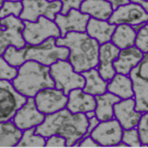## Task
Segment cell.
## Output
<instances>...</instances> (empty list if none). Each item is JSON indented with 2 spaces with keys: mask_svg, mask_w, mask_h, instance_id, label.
<instances>
[{
  "mask_svg": "<svg viewBox=\"0 0 148 148\" xmlns=\"http://www.w3.org/2000/svg\"><path fill=\"white\" fill-rule=\"evenodd\" d=\"M137 128L142 147H148V111L143 112Z\"/></svg>",
  "mask_w": 148,
  "mask_h": 148,
  "instance_id": "obj_33",
  "label": "cell"
},
{
  "mask_svg": "<svg viewBox=\"0 0 148 148\" xmlns=\"http://www.w3.org/2000/svg\"><path fill=\"white\" fill-rule=\"evenodd\" d=\"M18 74V68L13 66L0 56V80L12 82Z\"/></svg>",
  "mask_w": 148,
  "mask_h": 148,
  "instance_id": "obj_30",
  "label": "cell"
},
{
  "mask_svg": "<svg viewBox=\"0 0 148 148\" xmlns=\"http://www.w3.org/2000/svg\"><path fill=\"white\" fill-rule=\"evenodd\" d=\"M144 53L135 45L120 49L119 56L113 63L117 73L129 75L132 70L142 61Z\"/></svg>",
  "mask_w": 148,
  "mask_h": 148,
  "instance_id": "obj_18",
  "label": "cell"
},
{
  "mask_svg": "<svg viewBox=\"0 0 148 148\" xmlns=\"http://www.w3.org/2000/svg\"><path fill=\"white\" fill-rule=\"evenodd\" d=\"M3 56L10 65L16 68H18L25 62L23 49H17L13 46H9L6 49Z\"/></svg>",
  "mask_w": 148,
  "mask_h": 148,
  "instance_id": "obj_28",
  "label": "cell"
},
{
  "mask_svg": "<svg viewBox=\"0 0 148 148\" xmlns=\"http://www.w3.org/2000/svg\"><path fill=\"white\" fill-rule=\"evenodd\" d=\"M87 127L85 114L73 113L65 108L46 115L44 122L36 128V132L45 138L60 136L66 139V147H73L86 135Z\"/></svg>",
  "mask_w": 148,
  "mask_h": 148,
  "instance_id": "obj_1",
  "label": "cell"
},
{
  "mask_svg": "<svg viewBox=\"0 0 148 148\" xmlns=\"http://www.w3.org/2000/svg\"><path fill=\"white\" fill-rule=\"evenodd\" d=\"M122 141L128 147H142L137 127L123 129Z\"/></svg>",
  "mask_w": 148,
  "mask_h": 148,
  "instance_id": "obj_31",
  "label": "cell"
},
{
  "mask_svg": "<svg viewBox=\"0 0 148 148\" xmlns=\"http://www.w3.org/2000/svg\"><path fill=\"white\" fill-rule=\"evenodd\" d=\"M111 3L106 0H84L80 11L90 18L101 21H108L113 12Z\"/></svg>",
  "mask_w": 148,
  "mask_h": 148,
  "instance_id": "obj_21",
  "label": "cell"
},
{
  "mask_svg": "<svg viewBox=\"0 0 148 148\" xmlns=\"http://www.w3.org/2000/svg\"><path fill=\"white\" fill-rule=\"evenodd\" d=\"M62 3V10L60 13L65 15L70 10H80L82 2L84 0H60Z\"/></svg>",
  "mask_w": 148,
  "mask_h": 148,
  "instance_id": "obj_34",
  "label": "cell"
},
{
  "mask_svg": "<svg viewBox=\"0 0 148 148\" xmlns=\"http://www.w3.org/2000/svg\"><path fill=\"white\" fill-rule=\"evenodd\" d=\"M27 99V97L15 89L12 82L0 80V122L11 121Z\"/></svg>",
  "mask_w": 148,
  "mask_h": 148,
  "instance_id": "obj_7",
  "label": "cell"
},
{
  "mask_svg": "<svg viewBox=\"0 0 148 148\" xmlns=\"http://www.w3.org/2000/svg\"><path fill=\"white\" fill-rule=\"evenodd\" d=\"M8 1H22V0H8Z\"/></svg>",
  "mask_w": 148,
  "mask_h": 148,
  "instance_id": "obj_43",
  "label": "cell"
},
{
  "mask_svg": "<svg viewBox=\"0 0 148 148\" xmlns=\"http://www.w3.org/2000/svg\"><path fill=\"white\" fill-rule=\"evenodd\" d=\"M116 27V25L110 23L108 21L90 18L87 23L86 32L101 45L111 41Z\"/></svg>",
  "mask_w": 148,
  "mask_h": 148,
  "instance_id": "obj_20",
  "label": "cell"
},
{
  "mask_svg": "<svg viewBox=\"0 0 148 148\" xmlns=\"http://www.w3.org/2000/svg\"><path fill=\"white\" fill-rule=\"evenodd\" d=\"M136 46L144 54L148 53V22L137 31Z\"/></svg>",
  "mask_w": 148,
  "mask_h": 148,
  "instance_id": "obj_32",
  "label": "cell"
},
{
  "mask_svg": "<svg viewBox=\"0 0 148 148\" xmlns=\"http://www.w3.org/2000/svg\"><path fill=\"white\" fill-rule=\"evenodd\" d=\"M143 1H147V2H148V0H143Z\"/></svg>",
  "mask_w": 148,
  "mask_h": 148,
  "instance_id": "obj_46",
  "label": "cell"
},
{
  "mask_svg": "<svg viewBox=\"0 0 148 148\" xmlns=\"http://www.w3.org/2000/svg\"><path fill=\"white\" fill-rule=\"evenodd\" d=\"M46 147H66L65 138L58 135H52L46 138Z\"/></svg>",
  "mask_w": 148,
  "mask_h": 148,
  "instance_id": "obj_35",
  "label": "cell"
},
{
  "mask_svg": "<svg viewBox=\"0 0 148 148\" xmlns=\"http://www.w3.org/2000/svg\"><path fill=\"white\" fill-rule=\"evenodd\" d=\"M96 106L95 112L100 122L114 119V106L121 99L108 91L95 96Z\"/></svg>",
  "mask_w": 148,
  "mask_h": 148,
  "instance_id": "obj_23",
  "label": "cell"
},
{
  "mask_svg": "<svg viewBox=\"0 0 148 148\" xmlns=\"http://www.w3.org/2000/svg\"><path fill=\"white\" fill-rule=\"evenodd\" d=\"M123 128L115 119L100 122L90 134L101 147H116L122 141Z\"/></svg>",
  "mask_w": 148,
  "mask_h": 148,
  "instance_id": "obj_14",
  "label": "cell"
},
{
  "mask_svg": "<svg viewBox=\"0 0 148 148\" xmlns=\"http://www.w3.org/2000/svg\"><path fill=\"white\" fill-rule=\"evenodd\" d=\"M120 49L112 42L101 45L99 50L98 65L96 69L103 78L109 81L116 73L113 63L119 56Z\"/></svg>",
  "mask_w": 148,
  "mask_h": 148,
  "instance_id": "obj_17",
  "label": "cell"
},
{
  "mask_svg": "<svg viewBox=\"0 0 148 148\" xmlns=\"http://www.w3.org/2000/svg\"><path fill=\"white\" fill-rule=\"evenodd\" d=\"M22 36L27 44L38 45L50 38L61 37L60 29L54 21L40 16L36 22L23 21Z\"/></svg>",
  "mask_w": 148,
  "mask_h": 148,
  "instance_id": "obj_6",
  "label": "cell"
},
{
  "mask_svg": "<svg viewBox=\"0 0 148 148\" xmlns=\"http://www.w3.org/2000/svg\"><path fill=\"white\" fill-rule=\"evenodd\" d=\"M85 115L86 116L87 119H90V118L96 116V113H95V111H90V112H87L85 114Z\"/></svg>",
  "mask_w": 148,
  "mask_h": 148,
  "instance_id": "obj_40",
  "label": "cell"
},
{
  "mask_svg": "<svg viewBox=\"0 0 148 148\" xmlns=\"http://www.w3.org/2000/svg\"><path fill=\"white\" fill-rule=\"evenodd\" d=\"M131 2H135L137 3L140 4L144 8V10L147 12L148 13V2L147 1H144L143 0H129Z\"/></svg>",
  "mask_w": 148,
  "mask_h": 148,
  "instance_id": "obj_39",
  "label": "cell"
},
{
  "mask_svg": "<svg viewBox=\"0 0 148 148\" xmlns=\"http://www.w3.org/2000/svg\"><path fill=\"white\" fill-rule=\"evenodd\" d=\"M50 74L55 82V87L62 90L68 96L71 90L82 89L85 79L80 73L74 70L68 60H58L50 66Z\"/></svg>",
  "mask_w": 148,
  "mask_h": 148,
  "instance_id": "obj_5",
  "label": "cell"
},
{
  "mask_svg": "<svg viewBox=\"0 0 148 148\" xmlns=\"http://www.w3.org/2000/svg\"><path fill=\"white\" fill-rule=\"evenodd\" d=\"M108 2L111 3V5H112L113 10L116 9L119 6L127 4V3L130 2L129 0H106Z\"/></svg>",
  "mask_w": 148,
  "mask_h": 148,
  "instance_id": "obj_38",
  "label": "cell"
},
{
  "mask_svg": "<svg viewBox=\"0 0 148 148\" xmlns=\"http://www.w3.org/2000/svg\"><path fill=\"white\" fill-rule=\"evenodd\" d=\"M90 16L80 11L72 9L65 15L58 13L54 21L58 26L61 37L72 32H85Z\"/></svg>",
  "mask_w": 148,
  "mask_h": 148,
  "instance_id": "obj_15",
  "label": "cell"
},
{
  "mask_svg": "<svg viewBox=\"0 0 148 148\" xmlns=\"http://www.w3.org/2000/svg\"><path fill=\"white\" fill-rule=\"evenodd\" d=\"M0 24L5 27L0 29V56H3L9 46L21 49L26 45L22 36L24 23L22 19L13 15L0 19Z\"/></svg>",
  "mask_w": 148,
  "mask_h": 148,
  "instance_id": "obj_8",
  "label": "cell"
},
{
  "mask_svg": "<svg viewBox=\"0 0 148 148\" xmlns=\"http://www.w3.org/2000/svg\"><path fill=\"white\" fill-rule=\"evenodd\" d=\"M142 113L136 110L134 97L121 99L114 106V119L119 122L123 129L137 127Z\"/></svg>",
  "mask_w": 148,
  "mask_h": 148,
  "instance_id": "obj_16",
  "label": "cell"
},
{
  "mask_svg": "<svg viewBox=\"0 0 148 148\" xmlns=\"http://www.w3.org/2000/svg\"><path fill=\"white\" fill-rule=\"evenodd\" d=\"M5 29V27L2 26L1 24H0V29Z\"/></svg>",
  "mask_w": 148,
  "mask_h": 148,
  "instance_id": "obj_44",
  "label": "cell"
},
{
  "mask_svg": "<svg viewBox=\"0 0 148 148\" xmlns=\"http://www.w3.org/2000/svg\"><path fill=\"white\" fill-rule=\"evenodd\" d=\"M22 134L12 121L0 122V147L16 146Z\"/></svg>",
  "mask_w": 148,
  "mask_h": 148,
  "instance_id": "obj_26",
  "label": "cell"
},
{
  "mask_svg": "<svg viewBox=\"0 0 148 148\" xmlns=\"http://www.w3.org/2000/svg\"><path fill=\"white\" fill-rule=\"evenodd\" d=\"M6 1V0H0V8L1 7L2 5H3V3Z\"/></svg>",
  "mask_w": 148,
  "mask_h": 148,
  "instance_id": "obj_42",
  "label": "cell"
},
{
  "mask_svg": "<svg viewBox=\"0 0 148 148\" xmlns=\"http://www.w3.org/2000/svg\"><path fill=\"white\" fill-rule=\"evenodd\" d=\"M34 100L38 109L47 115L65 108L68 96L62 90L55 87H48L38 92L34 97Z\"/></svg>",
  "mask_w": 148,
  "mask_h": 148,
  "instance_id": "obj_12",
  "label": "cell"
},
{
  "mask_svg": "<svg viewBox=\"0 0 148 148\" xmlns=\"http://www.w3.org/2000/svg\"><path fill=\"white\" fill-rule=\"evenodd\" d=\"M22 49L25 62L34 61L48 66L58 60H67L70 53L68 48L56 45L55 38H50L38 45L26 43Z\"/></svg>",
  "mask_w": 148,
  "mask_h": 148,
  "instance_id": "obj_4",
  "label": "cell"
},
{
  "mask_svg": "<svg viewBox=\"0 0 148 148\" xmlns=\"http://www.w3.org/2000/svg\"><path fill=\"white\" fill-rule=\"evenodd\" d=\"M46 138L36 134V128L22 132V136L16 147H45Z\"/></svg>",
  "mask_w": 148,
  "mask_h": 148,
  "instance_id": "obj_27",
  "label": "cell"
},
{
  "mask_svg": "<svg viewBox=\"0 0 148 148\" xmlns=\"http://www.w3.org/2000/svg\"><path fill=\"white\" fill-rule=\"evenodd\" d=\"M116 147H127L128 146L126 145V144L123 143L122 141H121V142H120L119 144H117V146Z\"/></svg>",
  "mask_w": 148,
  "mask_h": 148,
  "instance_id": "obj_41",
  "label": "cell"
},
{
  "mask_svg": "<svg viewBox=\"0 0 148 148\" xmlns=\"http://www.w3.org/2000/svg\"><path fill=\"white\" fill-rule=\"evenodd\" d=\"M45 116L37 108L34 97H27L26 103L18 110L11 121L17 129L23 132L41 125Z\"/></svg>",
  "mask_w": 148,
  "mask_h": 148,
  "instance_id": "obj_13",
  "label": "cell"
},
{
  "mask_svg": "<svg viewBox=\"0 0 148 148\" xmlns=\"http://www.w3.org/2000/svg\"><path fill=\"white\" fill-rule=\"evenodd\" d=\"M108 22L116 25H128L140 28L148 22V13L139 3L130 1L114 10Z\"/></svg>",
  "mask_w": 148,
  "mask_h": 148,
  "instance_id": "obj_11",
  "label": "cell"
},
{
  "mask_svg": "<svg viewBox=\"0 0 148 148\" xmlns=\"http://www.w3.org/2000/svg\"><path fill=\"white\" fill-rule=\"evenodd\" d=\"M137 31L133 27L128 25H116L111 42L120 49L136 45Z\"/></svg>",
  "mask_w": 148,
  "mask_h": 148,
  "instance_id": "obj_25",
  "label": "cell"
},
{
  "mask_svg": "<svg viewBox=\"0 0 148 148\" xmlns=\"http://www.w3.org/2000/svg\"><path fill=\"white\" fill-rule=\"evenodd\" d=\"M132 79L134 90L136 110L140 112L148 111V53L139 65L129 74Z\"/></svg>",
  "mask_w": 148,
  "mask_h": 148,
  "instance_id": "obj_10",
  "label": "cell"
},
{
  "mask_svg": "<svg viewBox=\"0 0 148 148\" xmlns=\"http://www.w3.org/2000/svg\"><path fill=\"white\" fill-rule=\"evenodd\" d=\"M99 122H100V121L96 117V116H94L92 118H90V119H88V127H87V132L84 136H90V134L92 133L94 129H95L97 125H98Z\"/></svg>",
  "mask_w": 148,
  "mask_h": 148,
  "instance_id": "obj_37",
  "label": "cell"
},
{
  "mask_svg": "<svg viewBox=\"0 0 148 148\" xmlns=\"http://www.w3.org/2000/svg\"><path fill=\"white\" fill-rule=\"evenodd\" d=\"M49 1H55V0H48Z\"/></svg>",
  "mask_w": 148,
  "mask_h": 148,
  "instance_id": "obj_45",
  "label": "cell"
},
{
  "mask_svg": "<svg viewBox=\"0 0 148 148\" xmlns=\"http://www.w3.org/2000/svg\"><path fill=\"white\" fill-rule=\"evenodd\" d=\"M15 89L27 97H34L40 90L55 87L50 66L34 61H26L18 68V74L12 81Z\"/></svg>",
  "mask_w": 148,
  "mask_h": 148,
  "instance_id": "obj_3",
  "label": "cell"
},
{
  "mask_svg": "<svg viewBox=\"0 0 148 148\" xmlns=\"http://www.w3.org/2000/svg\"><path fill=\"white\" fill-rule=\"evenodd\" d=\"M80 73L85 79V84L82 88L85 92L96 96L108 91L107 86L108 81L101 76L96 68L91 69Z\"/></svg>",
  "mask_w": 148,
  "mask_h": 148,
  "instance_id": "obj_24",
  "label": "cell"
},
{
  "mask_svg": "<svg viewBox=\"0 0 148 148\" xmlns=\"http://www.w3.org/2000/svg\"><path fill=\"white\" fill-rule=\"evenodd\" d=\"M23 10L19 18L23 21L36 22L40 16H45L51 21L62 10L60 0L49 1L48 0H22Z\"/></svg>",
  "mask_w": 148,
  "mask_h": 148,
  "instance_id": "obj_9",
  "label": "cell"
},
{
  "mask_svg": "<svg viewBox=\"0 0 148 148\" xmlns=\"http://www.w3.org/2000/svg\"><path fill=\"white\" fill-rule=\"evenodd\" d=\"M96 106L95 96L85 92L82 89H73L68 95L66 108L73 113L86 114L95 111Z\"/></svg>",
  "mask_w": 148,
  "mask_h": 148,
  "instance_id": "obj_19",
  "label": "cell"
},
{
  "mask_svg": "<svg viewBox=\"0 0 148 148\" xmlns=\"http://www.w3.org/2000/svg\"><path fill=\"white\" fill-rule=\"evenodd\" d=\"M56 43L69 48L67 60L75 72L82 73L96 68L98 65L100 45L86 32H69L63 38L56 39Z\"/></svg>",
  "mask_w": 148,
  "mask_h": 148,
  "instance_id": "obj_2",
  "label": "cell"
},
{
  "mask_svg": "<svg viewBox=\"0 0 148 148\" xmlns=\"http://www.w3.org/2000/svg\"><path fill=\"white\" fill-rule=\"evenodd\" d=\"M23 10L22 1H6L0 8V19L4 18L10 15L19 17Z\"/></svg>",
  "mask_w": 148,
  "mask_h": 148,
  "instance_id": "obj_29",
  "label": "cell"
},
{
  "mask_svg": "<svg viewBox=\"0 0 148 148\" xmlns=\"http://www.w3.org/2000/svg\"><path fill=\"white\" fill-rule=\"evenodd\" d=\"M107 90L120 99L134 97L133 82L130 75L116 73L108 82Z\"/></svg>",
  "mask_w": 148,
  "mask_h": 148,
  "instance_id": "obj_22",
  "label": "cell"
},
{
  "mask_svg": "<svg viewBox=\"0 0 148 148\" xmlns=\"http://www.w3.org/2000/svg\"><path fill=\"white\" fill-rule=\"evenodd\" d=\"M73 147H101L99 144L90 136H84L80 139L78 143L75 144Z\"/></svg>",
  "mask_w": 148,
  "mask_h": 148,
  "instance_id": "obj_36",
  "label": "cell"
}]
</instances>
